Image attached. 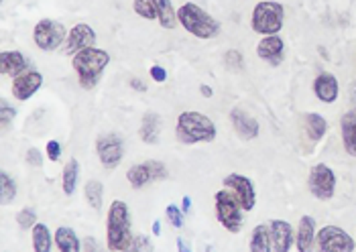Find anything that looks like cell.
<instances>
[{
    "mask_svg": "<svg viewBox=\"0 0 356 252\" xmlns=\"http://www.w3.org/2000/svg\"><path fill=\"white\" fill-rule=\"evenodd\" d=\"M17 222H19V226H21L23 230H31L33 226L37 224V214H35L31 208H25V210H21V212H19Z\"/></svg>",
    "mask_w": 356,
    "mask_h": 252,
    "instance_id": "32",
    "label": "cell"
},
{
    "mask_svg": "<svg viewBox=\"0 0 356 252\" xmlns=\"http://www.w3.org/2000/svg\"><path fill=\"white\" fill-rule=\"evenodd\" d=\"M165 214H167V218H169L171 226H175V228H184V212H181L177 205H167Z\"/></svg>",
    "mask_w": 356,
    "mask_h": 252,
    "instance_id": "34",
    "label": "cell"
},
{
    "mask_svg": "<svg viewBox=\"0 0 356 252\" xmlns=\"http://www.w3.org/2000/svg\"><path fill=\"white\" fill-rule=\"evenodd\" d=\"M224 187H228L234 196L238 197L241 205L245 212H250L254 205H257V192H254V185L252 181L241 175V173H230L224 177Z\"/></svg>",
    "mask_w": 356,
    "mask_h": 252,
    "instance_id": "12",
    "label": "cell"
},
{
    "mask_svg": "<svg viewBox=\"0 0 356 252\" xmlns=\"http://www.w3.org/2000/svg\"><path fill=\"white\" fill-rule=\"evenodd\" d=\"M155 10H157V21L161 23L163 28L177 27V12L171 4V0H153Z\"/></svg>",
    "mask_w": 356,
    "mask_h": 252,
    "instance_id": "28",
    "label": "cell"
},
{
    "mask_svg": "<svg viewBox=\"0 0 356 252\" xmlns=\"http://www.w3.org/2000/svg\"><path fill=\"white\" fill-rule=\"evenodd\" d=\"M153 234H155V236H159V234H161V224H159V222H155V224H153Z\"/></svg>",
    "mask_w": 356,
    "mask_h": 252,
    "instance_id": "42",
    "label": "cell"
},
{
    "mask_svg": "<svg viewBox=\"0 0 356 252\" xmlns=\"http://www.w3.org/2000/svg\"><path fill=\"white\" fill-rule=\"evenodd\" d=\"M15 116H17V110L2 100V106H0V122H2V128H6L15 120Z\"/></svg>",
    "mask_w": 356,
    "mask_h": 252,
    "instance_id": "35",
    "label": "cell"
},
{
    "mask_svg": "<svg viewBox=\"0 0 356 252\" xmlns=\"http://www.w3.org/2000/svg\"><path fill=\"white\" fill-rule=\"evenodd\" d=\"M96 153H98V159H100L102 167L106 171H114L122 163V157H124L122 139L116 133L102 135L100 139L96 140Z\"/></svg>",
    "mask_w": 356,
    "mask_h": 252,
    "instance_id": "10",
    "label": "cell"
},
{
    "mask_svg": "<svg viewBox=\"0 0 356 252\" xmlns=\"http://www.w3.org/2000/svg\"><path fill=\"white\" fill-rule=\"evenodd\" d=\"M15 197H17V183L10 179V175L6 171H2L0 173V199H2V205H8Z\"/></svg>",
    "mask_w": 356,
    "mask_h": 252,
    "instance_id": "30",
    "label": "cell"
},
{
    "mask_svg": "<svg viewBox=\"0 0 356 252\" xmlns=\"http://www.w3.org/2000/svg\"><path fill=\"white\" fill-rule=\"evenodd\" d=\"M224 63H226L230 69H243V67H245V59H243V53H241V51H236V49H230V51H226V56H224Z\"/></svg>",
    "mask_w": 356,
    "mask_h": 252,
    "instance_id": "33",
    "label": "cell"
},
{
    "mask_svg": "<svg viewBox=\"0 0 356 252\" xmlns=\"http://www.w3.org/2000/svg\"><path fill=\"white\" fill-rule=\"evenodd\" d=\"M250 252H271L273 242H271V228L267 224L254 226L252 236H250Z\"/></svg>",
    "mask_w": 356,
    "mask_h": 252,
    "instance_id": "24",
    "label": "cell"
},
{
    "mask_svg": "<svg viewBox=\"0 0 356 252\" xmlns=\"http://www.w3.org/2000/svg\"><path fill=\"white\" fill-rule=\"evenodd\" d=\"M257 56L261 57L265 63L269 65H281L283 63V56H285V43L279 35H267L259 41L257 45Z\"/></svg>",
    "mask_w": 356,
    "mask_h": 252,
    "instance_id": "15",
    "label": "cell"
},
{
    "mask_svg": "<svg viewBox=\"0 0 356 252\" xmlns=\"http://www.w3.org/2000/svg\"><path fill=\"white\" fill-rule=\"evenodd\" d=\"M27 67V57L23 56L21 51H2L0 53V69H2V76L15 80L17 76L25 74Z\"/></svg>",
    "mask_w": 356,
    "mask_h": 252,
    "instance_id": "19",
    "label": "cell"
},
{
    "mask_svg": "<svg viewBox=\"0 0 356 252\" xmlns=\"http://www.w3.org/2000/svg\"><path fill=\"white\" fill-rule=\"evenodd\" d=\"M133 8L140 19L145 21H157V10L153 0H133Z\"/></svg>",
    "mask_w": 356,
    "mask_h": 252,
    "instance_id": "31",
    "label": "cell"
},
{
    "mask_svg": "<svg viewBox=\"0 0 356 252\" xmlns=\"http://www.w3.org/2000/svg\"><path fill=\"white\" fill-rule=\"evenodd\" d=\"M177 21L190 35L197 39H214L220 33V23L200 4L186 2L177 8Z\"/></svg>",
    "mask_w": 356,
    "mask_h": 252,
    "instance_id": "4",
    "label": "cell"
},
{
    "mask_svg": "<svg viewBox=\"0 0 356 252\" xmlns=\"http://www.w3.org/2000/svg\"><path fill=\"white\" fill-rule=\"evenodd\" d=\"M340 133L344 149L350 157H356V110H350L342 116L340 120Z\"/></svg>",
    "mask_w": 356,
    "mask_h": 252,
    "instance_id": "22",
    "label": "cell"
},
{
    "mask_svg": "<svg viewBox=\"0 0 356 252\" xmlns=\"http://www.w3.org/2000/svg\"><path fill=\"white\" fill-rule=\"evenodd\" d=\"M230 122H232V126H234V131H236V135L238 137H243L245 140H252L259 137V122L247 112V110H243V108H232V112H230Z\"/></svg>",
    "mask_w": 356,
    "mask_h": 252,
    "instance_id": "17",
    "label": "cell"
},
{
    "mask_svg": "<svg viewBox=\"0 0 356 252\" xmlns=\"http://www.w3.org/2000/svg\"><path fill=\"white\" fill-rule=\"evenodd\" d=\"M307 190L309 194L320 199V201H328L336 194V175L326 163H318L309 171L307 177Z\"/></svg>",
    "mask_w": 356,
    "mask_h": 252,
    "instance_id": "8",
    "label": "cell"
},
{
    "mask_svg": "<svg viewBox=\"0 0 356 252\" xmlns=\"http://www.w3.org/2000/svg\"><path fill=\"white\" fill-rule=\"evenodd\" d=\"M316 240V220L312 216H302L300 228L296 234V246L300 252H309Z\"/></svg>",
    "mask_w": 356,
    "mask_h": 252,
    "instance_id": "21",
    "label": "cell"
},
{
    "mask_svg": "<svg viewBox=\"0 0 356 252\" xmlns=\"http://www.w3.org/2000/svg\"><path fill=\"white\" fill-rule=\"evenodd\" d=\"M47 157L51 161H59V157H61V144L57 140H49L47 142Z\"/></svg>",
    "mask_w": 356,
    "mask_h": 252,
    "instance_id": "37",
    "label": "cell"
},
{
    "mask_svg": "<svg viewBox=\"0 0 356 252\" xmlns=\"http://www.w3.org/2000/svg\"><path fill=\"white\" fill-rule=\"evenodd\" d=\"M161 133V116L155 112H147L143 116L140 128H138V137L145 144H157Z\"/></svg>",
    "mask_w": 356,
    "mask_h": 252,
    "instance_id": "20",
    "label": "cell"
},
{
    "mask_svg": "<svg viewBox=\"0 0 356 252\" xmlns=\"http://www.w3.org/2000/svg\"><path fill=\"white\" fill-rule=\"evenodd\" d=\"M167 177V167L159 161H145V163H137L127 171V181L131 183V187L140 190L153 181H159Z\"/></svg>",
    "mask_w": 356,
    "mask_h": 252,
    "instance_id": "11",
    "label": "cell"
},
{
    "mask_svg": "<svg viewBox=\"0 0 356 252\" xmlns=\"http://www.w3.org/2000/svg\"><path fill=\"white\" fill-rule=\"evenodd\" d=\"M200 92H202V96H204V98H212V96H214V90H212L208 84L200 85Z\"/></svg>",
    "mask_w": 356,
    "mask_h": 252,
    "instance_id": "40",
    "label": "cell"
},
{
    "mask_svg": "<svg viewBox=\"0 0 356 252\" xmlns=\"http://www.w3.org/2000/svg\"><path fill=\"white\" fill-rule=\"evenodd\" d=\"M83 194H86V201L90 203L92 210H100L102 208V201H104V185L96 179H90L83 187Z\"/></svg>",
    "mask_w": 356,
    "mask_h": 252,
    "instance_id": "29",
    "label": "cell"
},
{
    "mask_svg": "<svg viewBox=\"0 0 356 252\" xmlns=\"http://www.w3.org/2000/svg\"><path fill=\"white\" fill-rule=\"evenodd\" d=\"M43 85V76L39 72H33V69H27L25 74L17 76L13 80V96L19 100V102H27L31 96L37 94V90Z\"/></svg>",
    "mask_w": 356,
    "mask_h": 252,
    "instance_id": "14",
    "label": "cell"
},
{
    "mask_svg": "<svg viewBox=\"0 0 356 252\" xmlns=\"http://www.w3.org/2000/svg\"><path fill=\"white\" fill-rule=\"evenodd\" d=\"M151 78H153L157 84H163L165 80H167V72H165V67H161V65H153V67H151Z\"/></svg>",
    "mask_w": 356,
    "mask_h": 252,
    "instance_id": "38",
    "label": "cell"
},
{
    "mask_svg": "<svg viewBox=\"0 0 356 252\" xmlns=\"http://www.w3.org/2000/svg\"><path fill=\"white\" fill-rule=\"evenodd\" d=\"M190 208H192V199L186 196L184 197V212H190Z\"/></svg>",
    "mask_w": 356,
    "mask_h": 252,
    "instance_id": "41",
    "label": "cell"
},
{
    "mask_svg": "<svg viewBox=\"0 0 356 252\" xmlns=\"http://www.w3.org/2000/svg\"><path fill=\"white\" fill-rule=\"evenodd\" d=\"M316 240H318V249L322 252H353L356 249L353 236L338 226H324L316 234Z\"/></svg>",
    "mask_w": 356,
    "mask_h": 252,
    "instance_id": "9",
    "label": "cell"
},
{
    "mask_svg": "<svg viewBox=\"0 0 356 252\" xmlns=\"http://www.w3.org/2000/svg\"><path fill=\"white\" fill-rule=\"evenodd\" d=\"M94 43H96V31L90 25H86V23H78L67 33V39L63 43V53L74 57L76 53H80L82 49L94 47Z\"/></svg>",
    "mask_w": 356,
    "mask_h": 252,
    "instance_id": "13",
    "label": "cell"
},
{
    "mask_svg": "<svg viewBox=\"0 0 356 252\" xmlns=\"http://www.w3.org/2000/svg\"><path fill=\"white\" fill-rule=\"evenodd\" d=\"M314 94L320 102L324 104H334L340 96V85H338V80L332 76V74H320L314 82Z\"/></svg>",
    "mask_w": 356,
    "mask_h": 252,
    "instance_id": "18",
    "label": "cell"
},
{
    "mask_svg": "<svg viewBox=\"0 0 356 252\" xmlns=\"http://www.w3.org/2000/svg\"><path fill=\"white\" fill-rule=\"evenodd\" d=\"M129 84H131V87H133V90H137V92H147V85L143 84V82H140L138 78H133V80H131Z\"/></svg>",
    "mask_w": 356,
    "mask_h": 252,
    "instance_id": "39",
    "label": "cell"
},
{
    "mask_svg": "<svg viewBox=\"0 0 356 252\" xmlns=\"http://www.w3.org/2000/svg\"><path fill=\"white\" fill-rule=\"evenodd\" d=\"M271 242H273L275 252H289L296 244V232L289 222L285 220H273L271 224Z\"/></svg>",
    "mask_w": 356,
    "mask_h": 252,
    "instance_id": "16",
    "label": "cell"
},
{
    "mask_svg": "<svg viewBox=\"0 0 356 252\" xmlns=\"http://www.w3.org/2000/svg\"><path fill=\"white\" fill-rule=\"evenodd\" d=\"M216 124L210 116L202 112H181L177 118L175 137L184 144H197V142H212L216 140Z\"/></svg>",
    "mask_w": 356,
    "mask_h": 252,
    "instance_id": "2",
    "label": "cell"
},
{
    "mask_svg": "<svg viewBox=\"0 0 356 252\" xmlns=\"http://www.w3.org/2000/svg\"><path fill=\"white\" fill-rule=\"evenodd\" d=\"M33 236V251L35 252H49L55 242V236H51L49 228L45 224H35L31 230Z\"/></svg>",
    "mask_w": 356,
    "mask_h": 252,
    "instance_id": "27",
    "label": "cell"
},
{
    "mask_svg": "<svg viewBox=\"0 0 356 252\" xmlns=\"http://www.w3.org/2000/svg\"><path fill=\"white\" fill-rule=\"evenodd\" d=\"M303 122H305L307 137L314 140V142L322 140L324 139V135L328 133V120H326L324 116H320V114H316V112L305 114Z\"/></svg>",
    "mask_w": 356,
    "mask_h": 252,
    "instance_id": "25",
    "label": "cell"
},
{
    "mask_svg": "<svg viewBox=\"0 0 356 252\" xmlns=\"http://www.w3.org/2000/svg\"><path fill=\"white\" fill-rule=\"evenodd\" d=\"M78 179H80V163L76 159H70L61 173V187L65 196H74L78 187Z\"/></svg>",
    "mask_w": 356,
    "mask_h": 252,
    "instance_id": "26",
    "label": "cell"
},
{
    "mask_svg": "<svg viewBox=\"0 0 356 252\" xmlns=\"http://www.w3.org/2000/svg\"><path fill=\"white\" fill-rule=\"evenodd\" d=\"M214 203H216V218L222 228H226L228 232L232 234H238L243 232V205L238 201V197L234 196L228 187L226 190H220L218 194L214 196Z\"/></svg>",
    "mask_w": 356,
    "mask_h": 252,
    "instance_id": "6",
    "label": "cell"
},
{
    "mask_svg": "<svg viewBox=\"0 0 356 252\" xmlns=\"http://www.w3.org/2000/svg\"><path fill=\"white\" fill-rule=\"evenodd\" d=\"M285 21V10L281 2L275 0H263L254 6L252 17H250V25L252 31L267 37V35H279V31L283 28Z\"/></svg>",
    "mask_w": 356,
    "mask_h": 252,
    "instance_id": "5",
    "label": "cell"
},
{
    "mask_svg": "<svg viewBox=\"0 0 356 252\" xmlns=\"http://www.w3.org/2000/svg\"><path fill=\"white\" fill-rule=\"evenodd\" d=\"M110 56L108 51L98 49V47H88L76 53L72 59V65L78 74V82L83 90H92L102 78V72L108 67Z\"/></svg>",
    "mask_w": 356,
    "mask_h": 252,
    "instance_id": "3",
    "label": "cell"
},
{
    "mask_svg": "<svg viewBox=\"0 0 356 252\" xmlns=\"http://www.w3.org/2000/svg\"><path fill=\"white\" fill-rule=\"evenodd\" d=\"M55 246L59 249V252H80L82 242H80L78 234H76L72 228L61 226V228H57V232H55Z\"/></svg>",
    "mask_w": 356,
    "mask_h": 252,
    "instance_id": "23",
    "label": "cell"
},
{
    "mask_svg": "<svg viewBox=\"0 0 356 252\" xmlns=\"http://www.w3.org/2000/svg\"><path fill=\"white\" fill-rule=\"evenodd\" d=\"M67 39V28L54 19H41L33 28V41L41 51H55Z\"/></svg>",
    "mask_w": 356,
    "mask_h": 252,
    "instance_id": "7",
    "label": "cell"
},
{
    "mask_svg": "<svg viewBox=\"0 0 356 252\" xmlns=\"http://www.w3.org/2000/svg\"><path fill=\"white\" fill-rule=\"evenodd\" d=\"M135 236L131 232V212L122 199H114L108 210L106 224V244L110 251L122 252L133 249Z\"/></svg>",
    "mask_w": 356,
    "mask_h": 252,
    "instance_id": "1",
    "label": "cell"
},
{
    "mask_svg": "<svg viewBox=\"0 0 356 252\" xmlns=\"http://www.w3.org/2000/svg\"><path fill=\"white\" fill-rule=\"evenodd\" d=\"M27 163L33 167H41L43 165V155L39 149H29L27 151Z\"/></svg>",
    "mask_w": 356,
    "mask_h": 252,
    "instance_id": "36",
    "label": "cell"
}]
</instances>
